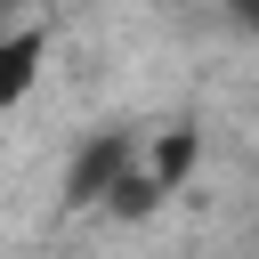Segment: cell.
<instances>
[{"instance_id":"1","label":"cell","mask_w":259,"mask_h":259,"mask_svg":"<svg viewBox=\"0 0 259 259\" xmlns=\"http://www.w3.org/2000/svg\"><path fill=\"white\" fill-rule=\"evenodd\" d=\"M40 65H49V32H40V24H16V32H0V113H16V105L32 97Z\"/></svg>"}]
</instances>
